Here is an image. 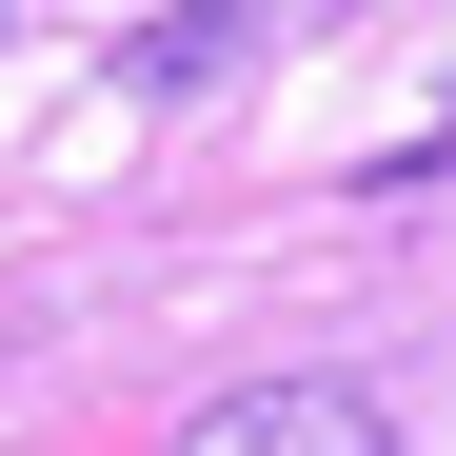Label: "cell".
<instances>
[{
	"instance_id": "6da1fadb",
	"label": "cell",
	"mask_w": 456,
	"mask_h": 456,
	"mask_svg": "<svg viewBox=\"0 0 456 456\" xmlns=\"http://www.w3.org/2000/svg\"><path fill=\"white\" fill-rule=\"evenodd\" d=\"M179 456H397V397L377 377H239L179 417Z\"/></svg>"
},
{
	"instance_id": "7a4b0ae2",
	"label": "cell",
	"mask_w": 456,
	"mask_h": 456,
	"mask_svg": "<svg viewBox=\"0 0 456 456\" xmlns=\"http://www.w3.org/2000/svg\"><path fill=\"white\" fill-rule=\"evenodd\" d=\"M278 20H297V0H159V20L119 40V80H139V100H199V80H239Z\"/></svg>"
},
{
	"instance_id": "3957f363",
	"label": "cell",
	"mask_w": 456,
	"mask_h": 456,
	"mask_svg": "<svg viewBox=\"0 0 456 456\" xmlns=\"http://www.w3.org/2000/svg\"><path fill=\"white\" fill-rule=\"evenodd\" d=\"M0 20H20V0H0Z\"/></svg>"
}]
</instances>
